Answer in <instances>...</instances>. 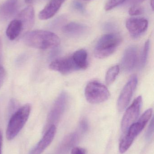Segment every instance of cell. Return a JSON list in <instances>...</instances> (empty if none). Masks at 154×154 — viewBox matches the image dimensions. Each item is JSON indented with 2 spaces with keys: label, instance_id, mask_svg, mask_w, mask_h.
<instances>
[{
  "label": "cell",
  "instance_id": "cell-1",
  "mask_svg": "<svg viewBox=\"0 0 154 154\" xmlns=\"http://www.w3.org/2000/svg\"><path fill=\"white\" fill-rule=\"evenodd\" d=\"M24 42L31 48L47 50L58 47L59 38L53 32L43 30L28 32L23 37Z\"/></svg>",
  "mask_w": 154,
  "mask_h": 154
},
{
  "label": "cell",
  "instance_id": "cell-2",
  "mask_svg": "<svg viewBox=\"0 0 154 154\" xmlns=\"http://www.w3.org/2000/svg\"><path fill=\"white\" fill-rule=\"evenodd\" d=\"M31 110V105L25 104L11 117L6 129V137L8 140H12L18 135L28 120Z\"/></svg>",
  "mask_w": 154,
  "mask_h": 154
},
{
  "label": "cell",
  "instance_id": "cell-3",
  "mask_svg": "<svg viewBox=\"0 0 154 154\" xmlns=\"http://www.w3.org/2000/svg\"><path fill=\"white\" fill-rule=\"evenodd\" d=\"M122 37L117 33L103 35L98 42L94 51L95 57L104 59L112 55L122 42Z\"/></svg>",
  "mask_w": 154,
  "mask_h": 154
},
{
  "label": "cell",
  "instance_id": "cell-4",
  "mask_svg": "<svg viewBox=\"0 0 154 154\" xmlns=\"http://www.w3.org/2000/svg\"><path fill=\"white\" fill-rule=\"evenodd\" d=\"M85 95L88 102L97 104L108 99L110 94L105 86L97 81L90 82L86 86Z\"/></svg>",
  "mask_w": 154,
  "mask_h": 154
},
{
  "label": "cell",
  "instance_id": "cell-5",
  "mask_svg": "<svg viewBox=\"0 0 154 154\" xmlns=\"http://www.w3.org/2000/svg\"><path fill=\"white\" fill-rule=\"evenodd\" d=\"M142 103V97L139 96L134 100L132 105L127 109L121 122V129L124 133L127 131L137 119L140 114Z\"/></svg>",
  "mask_w": 154,
  "mask_h": 154
},
{
  "label": "cell",
  "instance_id": "cell-6",
  "mask_svg": "<svg viewBox=\"0 0 154 154\" xmlns=\"http://www.w3.org/2000/svg\"><path fill=\"white\" fill-rule=\"evenodd\" d=\"M146 126L143 122L138 120L129 127L119 144V150L121 153H124L128 150L137 137Z\"/></svg>",
  "mask_w": 154,
  "mask_h": 154
},
{
  "label": "cell",
  "instance_id": "cell-7",
  "mask_svg": "<svg viewBox=\"0 0 154 154\" xmlns=\"http://www.w3.org/2000/svg\"><path fill=\"white\" fill-rule=\"evenodd\" d=\"M137 78L134 75L129 79L121 91L117 103L118 109L122 111L130 102L137 84Z\"/></svg>",
  "mask_w": 154,
  "mask_h": 154
},
{
  "label": "cell",
  "instance_id": "cell-8",
  "mask_svg": "<svg viewBox=\"0 0 154 154\" xmlns=\"http://www.w3.org/2000/svg\"><path fill=\"white\" fill-rule=\"evenodd\" d=\"M67 101V94L65 92H61L56 100L49 113L47 119L48 128L52 125H55V124L58 122L65 110Z\"/></svg>",
  "mask_w": 154,
  "mask_h": 154
},
{
  "label": "cell",
  "instance_id": "cell-9",
  "mask_svg": "<svg viewBox=\"0 0 154 154\" xmlns=\"http://www.w3.org/2000/svg\"><path fill=\"white\" fill-rule=\"evenodd\" d=\"M49 67L50 69L63 75H67L79 70L72 56L55 60L50 63Z\"/></svg>",
  "mask_w": 154,
  "mask_h": 154
},
{
  "label": "cell",
  "instance_id": "cell-10",
  "mask_svg": "<svg viewBox=\"0 0 154 154\" xmlns=\"http://www.w3.org/2000/svg\"><path fill=\"white\" fill-rule=\"evenodd\" d=\"M126 26L133 37H137L146 30L148 28V21L144 18H129L127 20Z\"/></svg>",
  "mask_w": 154,
  "mask_h": 154
},
{
  "label": "cell",
  "instance_id": "cell-11",
  "mask_svg": "<svg viewBox=\"0 0 154 154\" xmlns=\"http://www.w3.org/2000/svg\"><path fill=\"white\" fill-rule=\"evenodd\" d=\"M56 133V127L52 125L48 128L44 136L33 148L29 154H41L53 141Z\"/></svg>",
  "mask_w": 154,
  "mask_h": 154
},
{
  "label": "cell",
  "instance_id": "cell-12",
  "mask_svg": "<svg viewBox=\"0 0 154 154\" xmlns=\"http://www.w3.org/2000/svg\"><path fill=\"white\" fill-rule=\"evenodd\" d=\"M137 60V48L134 46H130L126 50L122 58V69L126 72H131L135 67Z\"/></svg>",
  "mask_w": 154,
  "mask_h": 154
},
{
  "label": "cell",
  "instance_id": "cell-13",
  "mask_svg": "<svg viewBox=\"0 0 154 154\" xmlns=\"http://www.w3.org/2000/svg\"><path fill=\"white\" fill-rule=\"evenodd\" d=\"M66 0H50L44 8L40 12L39 19L47 20L54 16Z\"/></svg>",
  "mask_w": 154,
  "mask_h": 154
},
{
  "label": "cell",
  "instance_id": "cell-14",
  "mask_svg": "<svg viewBox=\"0 0 154 154\" xmlns=\"http://www.w3.org/2000/svg\"><path fill=\"white\" fill-rule=\"evenodd\" d=\"M87 30L88 27L86 25L74 22L68 23L62 28V31L65 34L72 37L82 36Z\"/></svg>",
  "mask_w": 154,
  "mask_h": 154
},
{
  "label": "cell",
  "instance_id": "cell-15",
  "mask_svg": "<svg viewBox=\"0 0 154 154\" xmlns=\"http://www.w3.org/2000/svg\"><path fill=\"white\" fill-rule=\"evenodd\" d=\"M18 20L21 22L23 30L32 28L34 23L35 13L33 7L29 5L21 11L18 16Z\"/></svg>",
  "mask_w": 154,
  "mask_h": 154
},
{
  "label": "cell",
  "instance_id": "cell-16",
  "mask_svg": "<svg viewBox=\"0 0 154 154\" xmlns=\"http://www.w3.org/2000/svg\"><path fill=\"white\" fill-rule=\"evenodd\" d=\"M18 0H6L0 5V20H8L17 10Z\"/></svg>",
  "mask_w": 154,
  "mask_h": 154
},
{
  "label": "cell",
  "instance_id": "cell-17",
  "mask_svg": "<svg viewBox=\"0 0 154 154\" xmlns=\"http://www.w3.org/2000/svg\"><path fill=\"white\" fill-rule=\"evenodd\" d=\"M23 30L21 22L15 19L12 21L8 25L6 31V34L11 40H14L20 34Z\"/></svg>",
  "mask_w": 154,
  "mask_h": 154
},
{
  "label": "cell",
  "instance_id": "cell-18",
  "mask_svg": "<svg viewBox=\"0 0 154 154\" xmlns=\"http://www.w3.org/2000/svg\"><path fill=\"white\" fill-rule=\"evenodd\" d=\"M72 57L79 69H85L87 68V53L85 50L77 51L72 55Z\"/></svg>",
  "mask_w": 154,
  "mask_h": 154
},
{
  "label": "cell",
  "instance_id": "cell-19",
  "mask_svg": "<svg viewBox=\"0 0 154 154\" xmlns=\"http://www.w3.org/2000/svg\"><path fill=\"white\" fill-rule=\"evenodd\" d=\"M77 136L76 134H72L70 135L67 136L65 139L62 141L61 144L59 148L58 152L59 154H63V152L68 150L70 146L73 145V143L76 142L77 141Z\"/></svg>",
  "mask_w": 154,
  "mask_h": 154
},
{
  "label": "cell",
  "instance_id": "cell-20",
  "mask_svg": "<svg viewBox=\"0 0 154 154\" xmlns=\"http://www.w3.org/2000/svg\"><path fill=\"white\" fill-rule=\"evenodd\" d=\"M119 72V67L118 66H114L110 68L106 74V83L108 85L112 84L115 80Z\"/></svg>",
  "mask_w": 154,
  "mask_h": 154
},
{
  "label": "cell",
  "instance_id": "cell-21",
  "mask_svg": "<svg viewBox=\"0 0 154 154\" xmlns=\"http://www.w3.org/2000/svg\"><path fill=\"white\" fill-rule=\"evenodd\" d=\"M150 42L149 40L146 41L145 43L144 47L142 53V58H141V67L143 68L146 64L148 53H149V49H150Z\"/></svg>",
  "mask_w": 154,
  "mask_h": 154
},
{
  "label": "cell",
  "instance_id": "cell-22",
  "mask_svg": "<svg viewBox=\"0 0 154 154\" xmlns=\"http://www.w3.org/2000/svg\"><path fill=\"white\" fill-rule=\"evenodd\" d=\"M126 0H108L105 6V10L109 11L122 4Z\"/></svg>",
  "mask_w": 154,
  "mask_h": 154
},
{
  "label": "cell",
  "instance_id": "cell-23",
  "mask_svg": "<svg viewBox=\"0 0 154 154\" xmlns=\"http://www.w3.org/2000/svg\"><path fill=\"white\" fill-rule=\"evenodd\" d=\"M143 12V7L139 5H132L128 11V13L131 16H137L141 15Z\"/></svg>",
  "mask_w": 154,
  "mask_h": 154
},
{
  "label": "cell",
  "instance_id": "cell-24",
  "mask_svg": "<svg viewBox=\"0 0 154 154\" xmlns=\"http://www.w3.org/2000/svg\"><path fill=\"white\" fill-rule=\"evenodd\" d=\"M154 132V120L153 119L151 121L149 127L146 131V140H149L151 139V137L152 136Z\"/></svg>",
  "mask_w": 154,
  "mask_h": 154
},
{
  "label": "cell",
  "instance_id": "cell-25",
  "mask_svg": "<svg viewBox=\"0 0 154 154\" xmlns=\"http://www.w3.org/2000/svg\"><path fill=\"white\" fill-rule=\"evenodd\" d=\"M6 72L4 67L0 65V89L2 88L6 77Z\"/></svg>",
  "mask_w": 154,
  "mask_h": 154
},
{
  "label": "cell",
  "instance_id": "cell-26",
  "mask_svg": "<svg viewBox=\"0 0 154 154\" xmlns=\"http://www.w3.org/2000/svg\"><path fill=\"white\" fill-rule=\"evenodd\" d=\"M71 154H86V151L81 147H75L72 149Z\"/></svg>",
  "mask_w": 154,
  "mask_h": 154
},
{
  "label": "cell",
  "instance_id": "cell-27",
  "mask_svg": "<svg viewBox=\"0 0 154 154\" xmlns=\"http://www.w3.org/2000/svg\"><path fill=\"white\" fill-rule=\"evenodd\" d=\"M80 127L81 131L83 132H86L88 129V125L87 122L85 119H83L80 122Z\"/></svg>",
  "mask_w": 154,
  "mask_h": 154
},
{
  "label": "cell",
  "instance_id": "cell-28",
  "mask_svg": "<svg viewBox=\"0 0 154 154\" xmlns=\"http://www.w3.org/2000/svg\"><path fill=\"white\" fill-rule=\"evenodd\" d=\"M145 0H128V3L132 5H138Z\"/></svg>",
  "mask_w": 154,
  "mask_h": 154
},
{
  "label": "cell",
  "instance_id": "cell-29",
  "mask_svg": "<svg viewBox=\"0 0 154 154\" xmlns=\"http://www.w3.org/2000/svg\"><path fill=\"white\" fill-rule=\"evenodd\" d=\"M74 7L77 10H79L80 11H82L84 10V7H83V5L80 3L76 2L74 3Z\"/></svg>",
  "mask_w": 154,
  "mask_h": 154
},
{
  "label": "cell",
  "instance_id": "cell-30",
  "mask_svg": "<svg viewBox=\"0 0 154 154\" xmlns=\"http://www.w3.org/2000/svg\"><path fill=\"white\" fill-rule=\"evenodd\" d=\"M3 137L2 132L0 131V154H2V146Z\"/></svg>",
  "mask_w": 154,
  "mask_h": 154
},
{
  "label": "cell",
  "instance_id": "cell-31",
  "mask_svg": "<svg viewBox=\"0 0 154 154\" xmlns=\"http://www.w3.org/2000/svg\"><path fill=\"white\" fill-rule=\"evenodd\" d=\"M154 0H151V2H150V5H151V7H152V10H154Z\"/></svg>",
  "mask_w": 154,
  "mask_h": 154
},
{
  "label": "cell",
  "instance_id": "cell-32",
  "mask_svg": "<svg viewBox=\"0 0 154 154\" xmlns=\"http://www.w3.org/2000/svg\"><path fill=\"white\" fill-rule=\"evenodd\" d=\"M25 2L27 4H31L33 2V0H24Z\"/></svg>",
  "mask_w": 154,
  "mask_h": 154
},
{
  "label": "cell",
  "instance_id": "cell-33",
  "mask_svg": "<svg viewBox=\"0 0 154 154\" xmlns=\"http://www.w3.org/2000/svg\"><path fill=\"white\" fill-rule=\"evenodd\" d=\"M1 47H2V42H1V40L0 38V51H1Z\"/></svg>",
  "mask_w": 154,
  "mask_h": 154
},
{
  "label": "cell",
  "instance_id": "cell-34",
  "mask_svg": "<svg viewBox=\"0 0 154 154\" xmlns=\"http://www.w3.org/2000/svg\"><path fill=\"white\" fill-rule=\"evenodd\" d=\"M82 1H90V0H82Z\"/></svg>",
  "mask_w": 154,
  "mask_h": 154
}]
</instances>
